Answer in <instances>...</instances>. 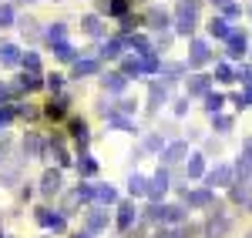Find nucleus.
<instances>
[{
  "instance_id": "nucleus-47",
  "label": "nucleus",
  "mask_w": 252,
  "mask_h": 238,
  "mask_svg": "<svg viewBox=\"0 0 252 238\" xmlns=\"http://www.w3.org/2000/svg\"><path fill=\"white\" fill-rule=\"evenodd\" d=\"M215 131H232V118H225V114H215Z\"/></svg>"
},
{
  "instance_id": "nucleus-18",
  "label": "nucleus",
  "mask_w": 252,
  "mask_h": 238,
  "mask_svg": "<svg viewBox=\"0 0 252 238\" xmlns=\"http://www.w3.org/2000/svg\"><path fill=\"white\" fill-rule=\"evenodd\" d=\"M209 34L219 40H229V34H232V27H229V20H222V17H212L209 20Z\"/></svg>"
},
{
  "instance_id": "nucleus-60",
  "label": "nucleus",
  "mask_w": 252,
  "mask_h": 238,
  "mask_svg": "<svg viewBox=\"0 0 252 238\" xmlns=\"http://www.w3.org/2000/svg\"><path fill=\"white\" fill-rule=\"evenodd\" d=\"M74 238H91V235H74Z\"/></svg>"
},
{
  "instance_id": "nucleus-25",
  "label": "nucleus",
  "mask_w": 252,
  "mask_h": 238,
  "mask_svg": "<svg viewBox=\"0 0 252 238\" xmlns=\"http://www.w3.org/2000/svg\"><path fill=\"white\" fill-rule=\"evenodd\" d=\"M128 191H131V198H141V195H148V178H141V175H131V178H128Z\"/></svg>"
},
{
  "instance_id": "nucleus-52",
  "label": "nucleus",
  "mask_w": 252,
  "mask_h": 238,
  "mask_svg": "<svg viewBox=\"0 0 252 238\" xmlns=\"http://www.w3.org/2000/svg\"><path fill=\"white\" fill-rule=\"evenodd\" d=\"M185 111H189V98L175 101V114H185Z\"/></svg>"
},
{
  "instance_id": "nucleus-57",
  "label": "nucleus",
  "mask_w": 252,
  "mask_h": 238,
  "mask_svg": "<svg viewBox=\"0 0 252 238\" xmlns=\"http://www.w3.org/2000/svg\"><path fill=\"white\" fill-rule=\"evenodd\" d=\"M111 7V0H97V10H108Z\"/></svg>"
},
{
  "instance_id": "nucleus-59",
  "label": "nucleus",
  "mask_w": 252,
  "mask_h": 238,
  "mask_svg": "<svg viewBox=\"0 0 252 238\" xmlns=\"http://www.w3.org/2000/svg\"><path fill=\"white\" fill-rule=\"evenodd\" d=\"M212 3H219V7H229V3H232V0H212Z\"/></svg>"
},
{
  "instance_id": "nucleus-58",
  "label": "nucleus",
  "mask_w": 252,
  "mask_h": 238,
  "mask_svg": "<svg viewBox=\"0 0 252 238\" xmlns=\"http://www.w3.org/2000/svg\"><path fill=\"white\" fill-rule=\"evenodd\" d=\"M128 238H145V228H135V232H131Z\"/></svg>"
},
{
  "instance_id": "nucleus-56",
  "label": "nucleus",
  "mask_w": 252,
  "mask_h": 238,
  "mask_svg": "<svg viewBox=\"0 0 252 238\" xmlns=\"http://www.w3.org/2000/svg\"><path fill=\"white\" fill-rule=\"evenodd\" d=\"M10 98V87H7V84H0V101H7Z\"/></svg>"
},
{
  "instance_id": "nucleus-10",
  "label": "nucleus",
  "mask_w": 252,
  "mask_h": 238,
  "mask_svg": "<svg viewBox=\"0 0 252 238\" xmlns=\"http://www.w3.org/2000/svg\"><path fill=\"white\" fill-rule=\"evenodd\" d=\"M229 218L225 215H212L209 218V225H205V238H222V235H229Z\"/></svg>"
},
{
  "instance_id": "nucleus-39",
  "label": "nucleus",
  "mask_w": 252,
  "mask_h": 238,
  "mask_svg": "<svg viewBox=\"0 0 252 238\" xmlns=\"http://www.w3.org/2000/svg\"><path fill=\"white\" fill-rule=\"evenodd\" d=\"M40 84H44V80H40L37 74H24V78H20V91H37Z\"/></svg>"
},
{
  "instance_id": "nucleus-31",
  "label": "nucleus",
  "mask_w": 252,
  "mask_h": 238,
  "mask_svg": "<svg viewBox=\"0 0 252 238\" xmlns=\"http://www.w3.org/2000/svg\"><path fill=\"white\" fill-rule=\"evenodd\" d=\"M54 54H58L61 60H78V54H74V47H71L67 40H58V44H54Z\"/></svg>"
},
{
  "instance_id": "nucleus-1",
  "label": "nucleus",
  "mask_w": 252,
  "mask_h": 238,
  "mask_svg": "<svg viewBox=\"0 0 252 238\" xmlns=\"http://www.w3.org/2000/svg\"><path fill=\"white\" fill-rule=\"evenodd\" d=\"M198 3H202V0H182V3H178L175 30H178L182 37H189V34L195 30V24H198Z\"/></svg>"
},
{
  "instance_id": "nucleus-38",
  "label": "nucleus",
  "mask_w": 252,
  "mask_h": 238,
  "mask_svg": "<svg viewBox=\"0 0 252 238\" xmlns=\"http://www.w3.org/2000/svg\"><path fill=\"white\" fill-rule=\"evenodd\" d=\"M249 181H239V185H232V201H249Z\"/></svg>"
},
{
  "instance_id": "nucleus-27",
  "label": "nucleus",
  "mask_w": 252,
  "mask_h": 238,
  "mask_svg": "<svg viewBox=\"0 0 252 238\" xmlns=\"http://www.w3.org/2000/svg\"><path fill=\"white\" fill-rule=\"evenodd\" d=\"M71 134H74V141H78L81 148H84V144H88V138H91V134H88V124H84L81 118L71 121Z\"/></svg>"
},
{
  "instance_id": "nucleus-51",
  "label": "nucleus",
  "mask_w": 252,
  "mask_h": 238,
  "mask_svg": "<svg viewBox=\"0 0 252 238\" xmlns=\"http://www.w3.org/2000/svg\"><path fill=\"white\" fill-rule=\"evenodd\" d=\"M61 84H64L61 74H51V78H47V87H51V91H61Z\"/></svg>"
},
{
  "instance_id": "nucleus-44",
  "label": "nucleus",
  "mask_w": 252,
  "mask_h": 238,
  "mask_svg": "<svg viewBox=\"0 0 252 238\" xmlns=\"http://www.w3.org/2000/svg\"><path fill=\"white\" fill-rule=\"evenodd\" d=\"M10 24H14V7L0 3V27H10Z\"/></svg>"
},
{
  "instance_id": "nucleus-20",
  "label": "nucleus",
  "mask_w": 252,
  "mask_h": 238,
  "mask_svg": "<svg viewBox=\"0 0 252 238\" xmlns=\"http://www.w3.org/2000/svg\"><path fill=\"white\" fill-rule=\"evenodd\" d=\"M101 228H108V212H104V208H91V215H88V232H101Z\"/></svg>"
},
{
  "instance_id": "nucleus-48",
  "label": "nucleus",
  "mask_w": 252,
  "mask_h": 238,
  "mask_svg": "<svg viewBox=\"0 0 252 238\" xmlns=\"http://www.w3.org/2000/svg\"><path fill=\"white\" fill-rule=\"evenodd\" d=\"M235 80H242L246 87H252V67H239L235 71Z\"/></svg>"
},
{
  "instance_id": "nucleus-40",
  "label": "nucleus",
  "mask_w": 252,
  "mask_h": 238,
  "mask_svg": "<svg viewBox=\"0 0 252 238\" xmlns=\"http://www.w3.org/2000/svg\"><path fill=\"white\" fill-rule=\"evenodd\" d=\"M64 34H67V27H64V24H51V27H47V40H51V44L64 40Z\"/></svg>"
},
{
  "instance_id": "nucleus-23",
  "label": "nucleus",
  "mask_w": 252,
  "mask_h": 238,
  "mask_svg": "<svg viewBox=\"0 0 252 238\" xmlns=\"http://www.w3.org/2000/svg\"><path fill=\"white\" fill-rule=\"evenodd\" d=\"M17 27H20V34H24L27 40H37V37H40V27H37V20H34V17L17 20Z\"/></svg>"
},
{
  "instance_id": "nucleus-50",
  "label": "nucleus",
  "mask_w": 252,
  "mask_h": 238,
  "mask_svg": "<svg viewBox=\"0 0 252 238\" xmlns=\"http://www.w3.org/2000/svg\"><path fill=\"white\" fill-rule=\"evenodd\" d=\"M145 148H148V151H158V148H161V138H158V134H148V138H145Z\"/></svg>"
},
{
  "instance_id": "nucleus-9",
  "label": "nucleus",
  "mask_w": 252,
  "mask_h": 238,
  "mask_svg": "<svg viewBox=\"0 0 252 238\" xmlns=\"http://www.w3.org/2000/svg\"><path fill=\"white\" fill-rule=\"evenodd\" d=\"M225 44H229V51H225V54H229L232 60H235V57H242V54L249 51V37H246V34H239V30H232Z\"/></svg>"
},
{
  "instance_id": "nucleus-15",
  "label": "nucleus",
  "mask_w": 252,
  "mask_h": 238,
  "mask_svg": "<svg viewBox=\"0 0 252 238\" xmlns=\"http://www.w3.org/2000/svg\"><path fill=\"white\" fill-rule=\"evenodd\" d=\"M101 84H104V91H115V94H121V91L128 87V78L118 71V74H104V78H101Z\"/></svg>"
},
{
  "instance_id": "nucleus-24",
  "label": "nucleus",
  "mask_w": 252,
  "mask_h": 238,
  "mask_svg": "<svg viewBox=\"0 0 252 238\" xmlns=\"http://www.w3.org/2000/svg\"><path fill=\"white\" fill-rule=\"evenodd\" d=\"M78 175H81V178H94V175H97V161L91 158V155H81V161H78Z\"/></svg>"
},
{
  "instance_id": "nucleus-28",
  "label": "nucleus",
  "mask_w": 252,
  "mask_h": 238,
  "mask_svg": "<svg viewBox=\"0 0 252 238\" xmlns=\"http://www.w3.org/2000/svg\"><path fill=\"white\" fill-rule=\"evenodd\" d=\"M67 104H71L67 98H54L47 104V118H64V114H67Z\"/></svg>"
},
{
  "instance_id": "nucleus-30",
  "label": "nucleus",
  "mask_w": 252,
  "mask_h": 238,
  "mask_svg": "<svg viewBox=\"0 0 252 238\" xmlns=\"http://www.w3.org/2000/svg\"><path fill=\"white\" fill-rule=\"evenodd\" d=\"M222 104H225V98H222V94H212V91H209V94H205V111H209V114H219V111H222Z\"/></svg>"
},
{
  "instance_id": "nucleus-54",
  "label": "nucleus",
  "mask_w": 252,
  "mask_h": 238,
  "mask_svg": "<svg viewBox=\"0 0 252 238\" xmlns=\"http://www.w3.org/2000/svg\"><path fill=\"white\" fill-rule=\"evenodd\" d=\"M7 121H10V111H0V134H3V128H7Z\"/></svg>"
},
{
  "instance_id": "nucleus-3",
  "label": "nucleus",
  "mask_w": 252,
  "mask_h": 238,
  "mask_svg": "<svg viewBox=\"0 0 252 238\" xmlns=\"http://www.w3.org/2000/svg\"><path fill=\"white\" fill-rule=\"evenodd\" d=\"M185 155H189V144H185V141H172V144L161 151V164L172 168V164H178V161H185Z\"/></svg>"
},
{
  "instance_id": "nucleus-34",
  "label": "nucleus",
  "mask_w": 252,
  "mask_h": 238,
  "mask_svg": "<svg viewBox=\"0 0 252 238\" xmlns=\"http://www.w3.org/2000/svg\"><path fill=\"white\" fill-rule=\"evenodd\" d=\"M101 57H108V60L121 57V40H108V44H101Z\"/></svg>"
},
{
  "instance_id": "nucleus-53",
  "label": "nucleus",
  "mask_w": 252,
  "mask_h": 238,
  "mask_svg": "<svg viewBox=\"0 0 252 238\" xmlns=\"http://www.w3.org/2000/svg\"><path fill=\"white\" fill-rule=\"evenodd\" d=\"M239 14H242V7H239V3H229V7H225V17H239Z\"/></svg>"
},
{
  "instance_id": "nucleus-42",
  "label": "nucleus",
  "mask_w": 252,
  "mask_h": 238,
  "mask_svg": "<svg viewBox=\"0 0 252 238\" xmlns=\"http://www.w3.org/2000/svg\"><path fill=\"white\" fill-rule=\"evenodd\" d=\"M51 155L58 158V164H71V158H67V151H64V144H61V141H51Z\"/></svg>"
},
{
  "instance_id": "nucleus-43",
  "label": "nucleus",
  "mask_w": 252,
  "mask_h": 238,
  "mask_svg": "<svg viewBox=\"0 0 252 238\" xmlns=\"http://www.w3.org/2000/svg\"><path fill=\"white\" fill-rule=\"evenodd\" d=\"M215 78L222 80V84H229V80H235V71L229 64H219V67H215Z\"/></svg>"
},
{
  "instance_id": "nucleus-61",
  "label": "nucleus",
  "mask_w": 252,
  "mask_h": 238,
  "mask_svg": "<svg viewBox=\"0 0 252 238\" xmlns=\"http://www.w3.org/2000/svg\"><path fill=\"white\" fill-rule=\"evenodd\" d=\"M246 238H252V232H249V235H246Z\"/></svg>"
},
{
  "instance_id": "nucleus-29",
  "label": "nucleus",
  "mask_w": 252,
  "mask_h": 238,
  "mask_svg": "<svg viewBox=\"0 0 252 238\" xmlns=\"http://www.w3.org/2000/svg\"><path fill=\"white\" fill-rule=\"evenodd\" d=\"M24 155L27 158H40V138L37 134H27L24 138Z\"/></svg>"
},
{
  "instance_id": "nucleus-32",
  "label": "nucleus",
  "mask_w": 252,
  "mask_h": 238,
  "mask_svg": "<svg viewBox=\"0 0 252 238\" xmlns=\"http://www.w3.org/2000/svg\"><path fill=\"white\" fill-rule=\"evenodd\" d=\"M81 27H84V34L97 37V34H101V20H97V14H88V17L81 20Z\"/></svg>"
},
{
  "instance_id": "nucleus-17",
  "label": "nucleus",
  "mask_w": 252,
  "mask_h": 238,
  "mask_svg": "<svg viewBox=\"0 0 252 238\" xmlns=\"http://www.w3.org/2000/svg\"><path fill=\"white\" fill-rule=\"evenodd\" d=\"M0 64H3V67H14V64H20L17 44H0Z\"/></svg>"
},
{
  "instance_id": "nucleus-26",
  "label": "nucleus",
  "mask_w": 252,
  "mask_h": 238,
  "mask_svg": "<svg viewBox=\"0 0 252 238\" xmlns=\"http://www.w3.org/2000/svg\"><path fill=\"white\" fill-rule=\"evenodd\" d=\"M145 221H152V225H165V205H148L145 208Z\"/></svg>"
},
{
  "instance_id": "nucleus-21",
  "label": "nucleus",
  "mask_w": 252,
  "mask_h": 238,
  "mask_svg": "<svg viewBox=\"0 0 252 238\" xmlns=\"http://www.w3.org/2000/svg\"><path fill=\"white\" fill-rule=\"evenodd\" d=\"M185 175H189V178H202V175H205V158H202V155H192V158L185 161Z\"/></svg>"
},
{
  "instance_id": "nucleus-46",
  "label": "nucleus",
  "mask_w": 252,
  "mask_h": 238,
  "mask_svg": "<svg viewBox=\"0 0 252 238\" xmlns=\"http://www.w3.org/2000/svg\"><path fill=\"white\" fill-rule=\"evenodd\" d=\"M108 14H115V17H125V14H128V0H111Z\"/></svg>"
},
{
  "instance_id": "nucleus-13",
  "label": "nucleus",
  "mask_w": 252,
  "mask_h": 238,
  "mask_svg": "<svg viewBox=\"0 0 252 238\" xmlns=\"http://www.w3.org/2000/svg\"><path fill=\"white\" fill-rule=\"evenodd\" d=\"M37 221L44 225V228H54V232H64V225H67V221H64V215H54L51 208H40V212H37Z\"/></svg>"
},
{
  "instance_id": "nucleus-12",
  "label": "nucleus",
  "mask_w": 252,
  "mask_h": 238,
  "mask_svg": "<svg viewBox=\"0 0 252 238\" xmlns=\"http://www.w3.org/2000/svg\"><path fill=\"white\" fill-rule=\"evenodd\" d=\"M209 87H212V78H209V74H192V78H189V98L209 94Z\"/></svg>"
},
{
  "instance_id": "nucleus-22",
  "label": "nucleus",
  "mask_w": 252,
  "mask_h": 238,
  "mask_svg": "<svg viewBox=\"0 0 252 238\" xmlns=\"http://www.w3.org/2000/svg\"><path fill=\"white\" fill-rule=\"evenodd\" d=\"M94 201H97V205H115L118 191L111 188V185H97V188H94Z\"/></svg>"
},
{
  "instance_id": "nucleus-37",
  "label": "nucleus",
  "mask_w": 252,
  "mask_h": 238,
  "mask_svg": "<svg viewBox=\"0 0 252 238\" xmlns=\"http://www.w3.org/2000/svg\"><path fill=\"white\" fill-rule=\"evenodd\" d=\"M108 124H111V128H118V131H131V134H135V124L125 118V114H111V118H108Z\"/></svg>"
},
{
  "instance_id": "nucleus-2",
  "label": "nucleus",
  "mask_w": 252,
  "mask_h": 238,
  "mask_svg": "<svg viewBox=\"0 0 252 238\" xmlns=\"http://www.w3.org/2000/svg\"><path fill=\"white\" fill-rule=\"evenodd\" d=\"M168 185H172V178H168V168H158V175L148 181V198L155 201V205H161V195L168 191Z\"/></svg>"
},
{
  "instance_id": "nucleus-35",
  "label": "nucleus",
  "mask_w": 252,
  "mask_h": 238,
  "mask_svg": "<svg viewBox=\"0 0 252 238\" xmlns=\"http://www.w3.org/2000/svg\"><path fill=\"white\" fill-rule=\"evenodd\" d=\"M161 74L168 80H182V74H185V64H161Z\"/></svg>"
},
{
  "instance_id": "nucleus-5",
  "label": "nucleus",
  "mask_w": 252,
  "mask_h": 238,
  "mask_svg": "<svg viewBox=\"0 0 252 238\" xmlns=\"http://www.w3.org/2000/svg\"><path fill=\"white\" fill-rule=\"evenodd\" d=\"M182 198L189 208H212V188H198V191H182Z\"/></svg>"
},
{
  "instance_id": "nucleus-4",
  "label": "nucleus",
  "mask_w": 252,
  "mask_h": 238,
  "mask_svg": "<svg viewBox=\"0 0 252 238\" xmlns=\"http://www.w3.org/2000/svg\"><path fill=\"white\" fill-rule=\"evenodd\" d=\"M232 168H229V164H219V168H215V171H209V175H205V188H225V185H232Z\"/></svg>"
},
{
  "instance_id": "nucleus-8",
  "label": "nucleus",
  "mask_w": 252,
  "mask_h": 238,
  "mask_svg": "<svg viewBox=\"0 0 252 238\" xmlns=\"http://www.w3.org/2000/svg\"><path fill=\"white\" fill-rule=\"evenodd\" d=\"M61 185H64L61 171H54V168L44 171V178H40V195H44V198H54V195L61 191Z\"/></svg>"
},
{
  "instance_id": "nucleus-7",
  "label": "nucleus",
  "mask_w": 252,
  "mask_h": 238,
  "mask_svg": "<svg viewBox=\"0 0 252 238\" xmlns=\"http://www.w3.org/2000/svg\"><path fill=\"white\" fill-rule=\"evenodd\" d=\"M135 221H138L135 201H121V205H118V228H121V232H131Z\"/></svg>"
},
{
  "instance_id": "nucleus-36",
  "label": "nucleus",
  "mask_w": 252,
  "mask_h": 238,
  "mask_svg": "<svg viewBox=\"0 0 252 238\" xmlns=\"http://www.w3.org/2000/svg\"><path fill=\"white\" fill-rule=\"evenodd\" d=\"M20 64L27 67V74H37V71H40V57L34 54V51H27V54L20 57Z\"/></svg>"
},
{
  "instance_id": "nucleus-55",
  "label": "nucleus",
  "mask_w": 252,
  "mask_h": 238,
  "mask_svg": "<svg viewBox=\"0 0 252 238\" xmlns=\"http://www.w3.org/2000/svg\"><path fill=\"white\" fill-rule=\"evenodd\" d=\"M249 104H252V87L246 91V94H242V107H249Z\"/></svg>"
},
{
  "instance_id": "nucleus-16",
  "label": "nucleus",
  "mask_w": 252,
  "mask_h": 238,
  "mask_svg": "<svg viewBox=\"0 0 252 238\" xmlns=\"http://www.w3.org/2000/svg\"><path fill=\"white\" fill-rule=\"evenodd\" d=\"M235 171H239L242 181L252 175V141H246V151H242V158H239V164H235Z\"/></svg>"
},
{
  "instance_id": "nucleus-45",
  "label": "nucleus",
  "mask_w": 252,
  "mask_h": 238,
  "mask_svg": "<svg viewBox=\"0 0 252 238\" xmlns=\"http://www.w3.org/2000/svg\"><path fill=\"white\" fill-rule=\"evenodd\" d=\"M135 107H138L135 101L125 98V101H118V104H115V114H135Z\"/></svg>"
},
{
  "instance_id": "nucleus-19",
  "label": "nucleus",
  "mask_w": 252,
  "mask_h": 238,
  "mask_svg": "<svg viewBox=\"0 0 252 238\" xmlns=\"http://www.w3.org/2000/svg\"><path fill=\"white\" fill-rule=\"evenodd\" d=\"M101 71V64L97 60H91V57H84V60H74V78H88V74H97Z\"/></svg>"
},
{
  "instance_id": "nucleus-6",
  "label": "nucleus",
  "mask_w": 252,
  "mask_h": 238,
  "mask_svg": "<svg viewBox=\"0 0 252 238\" xmlns=\"http://www.w3.org/2000/svg\"><path fill=\"white\" fill-rule=\"evenodd\" d=\"M192 54H189V64L185 67H202V64H209L212 60V51H209V44L205 40H192V47H189Z\"/></svg>"
},
{
  "instance_id": "nucleus-49",
  "label": "nucleus",
  "mask_w": 252,
  "mask_h": 238,
  "mask_svg": "<svg viewBox=\"0 0 252 238\" xmlns=\"http://www.w3.org/2000/svg\"><path fill=\"white\" fill-rule=\"evenodd\" d=\"M17 114H20V118H34V114H37V107H34V104H20Z\"/></svg>"
},
{
  "instance_id": "nucleus-14",
  "label": "nucleus",
  "mask_w": 252,
  "mask_h": 238,
  "mask_svg": "<svg viewBox=\"0 0 252 238\" xmlns=\"http://www.w3.org/2000/svg\"><path fill=\"white\" fill-rule=\"evenodd\" d=\"M168 24H172L168 10H161V7H152V10H148V27H152V30H158V34H161Z\"/></svg>"
},
{
  "instance_id": "nucleus-11",
  "label": "nucleus",
  "mask_w": 252,
  "mask_h": 238,
  "mask_svg": "<svg viewBox=\"0 0 252 238\" xmlns=\"http://www.w3.org/2000/svg\"><path fill=\"white\" fill-rule=\"evenodd\" d=\"M165 101H168V84H152V91H148V114H155Z\"/></svg>"
},
{
  "instance_id": "nucleus-41",
  "label": "nucleus",
  "mask_w": 252,
  "mask_h": 238,
  "mask_svg": "<svg viewBox=\"0 0 252 238\" xmlns=\"http://www.w3.org/2000/svg\"><path fill=\"white\" fill-rule=\"evenodd\" d=\"M121 74H125V78H131V74H135V78H138V74H141V57H128Z\"/></svg>"
},
{
  "instance_id": "nucleus-33",
  "label": "nucleus",
  "mask_w": 252,
  "mask_h": 238,
  "mask_svg": "<svg viewBox=\"0 0 252 238\" xmlns=\"http://www.w3.org/2000/svg\"><path fill=\"white\" fill-rule=\"evenodd\" d=\"M165 221H172V225L185 221V208L182 205H165Z\"/></svg>"
}]
</instances>
